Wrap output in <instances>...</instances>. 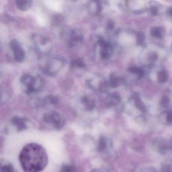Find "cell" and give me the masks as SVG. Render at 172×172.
<instances>
[{"instance_id": "1", "label": "cell", "mask_w": 172, "mask_h": 172, "mask_svg": "<svg viewBox=\"0 0 172 172\" xmlns=\"http://www.w3.org/2000/svg\"><path fill=\"white\" fill-rule=\"evenodd\" d=\"M20 161L26 172H38L46 166L47 157L42 147L36 144H30L21 151Z\"/></svg>"}, {"instance_id": "2", "label": "cell", "mask_w": 172, "mask_h": 172, "mask_svg": "<svg viewBox=\"0 0 172 172\" xmlns=\"http://www.w3.org/2000/svg\"><path fill=\"white\" fill-rule=\"evenodd\" d=\"M65 64V60L57 56H44L40 61L39 66L41 71L49 76L57 74Z\"/></svg>"}, {"instance_id": "3", "label": "cell", "mask_w": 172, "mask_h": 172, "mask_svg": "<svg viewBox=\"0 0 172 172\" xmlns=\"http://www.w3.org/2000/svg\"><path fill=\"white\" fill-rule=\"evenodd\" d=\"M32 39L36 52L43 56L47 55L52 47L49 38L41 34H35L33 36Z\"/></svg>"}, {"instance_id": "4", "label": "cell", "mask_w": 172, "mask_h": 172, "mask_svg": "<svg viewBox=\"0 0 172 172\" xmlns=\"http://www.w3.org/2000/svg\"><path fill=\"white\" fill-rule=\"evenodd\" d=\"M43 119L44 122L52 125L56 129H61L66 124L65 118L59 112L56 111H52L44 114Z\"/></svg>"}, {"instance_id": "5", "label": "cell", "mask_w": 172, "mask_h": 172, "mask_svg": "<svg viewBox=\"0 0 172 172\" xmlns=\"http://www.w3.org/2000/svg\"><path fill=\"white\" fill-rule=\"evenodd\" d=\"M87 84L93 90L101 93L107 92L109 86V83L102 77L98 75L94 76L87 81Z\"/></svg>"}, {"instance_id": "6", "label": "cell", "mask_w": 172, "mask_h": 172, "mask_svg": "<svg viewBox=\"0 0 172 172\" xmlns=\"http://www.w3.org/2000/svg\"><path fill=\"white\" fill-rule=\"evenodd\" d=\"M83 41V35L80 29H72L69 32L67 43L71 48L76 49L82 44Z\"/></svg>"}, {"instance_id": "7", "label": "cell", "mask_w": 172, "mask_h": 172, "mask_svg": "<svg viewBox=\"0 0 172 172\" xmlns=\"http://www.w3.org/2000/svg\"><path fill=\"white\" fill-rule=\"evenodd\" d=\"M97 46L99 48V55L102 60H107L111 57L112 54V48L108 41L103 38H99L97 41Z\"/></svg>"}, {"instance_id": "8", "label": "cell", "mask_w": 172, "mask_h": 172, "mask_svg": "<svg viewBox=\"0 0 172 172\" xmlns=\"http://www.w3.org/2000/svg\"><path fill=\"white\" fill-rule=\"evenodd\" d=\"M9 46L13 52L14 60L17 62L23 61L25 58V54L18 41L16 39H12L9 43Z\"/></svg>"}, {"instance_id": "9", "label": "cell", "mask_w": 172, "mask_h": 172, "mask_svg": "<svg viewBox=\"0 0 172 172\" xmlns=\"http://www.w3.org/2000/svg\"><path fill=\"white\" fill-rule=\"evenodd\" d=\"M43 86V80L39 76H35L34 82L30 87L24 90L26 94H33L39 92Z\"/></svg>"}, {"instance_id": "10", "label": "cell", "mask_w": 172, "mask_h": 172, "mask_svg": "<svg viewBox=\"0 0 172 172\" xmlns=\"http://www.w3.org/2000/svg\"><path fill=\"white\" fill-rule=\"evenodd\" d=\"M89 12L92 15H97L102 11V4L99 1H90L87 4Z\"/></svg>"}, {"instance_id": "11", "label": "cell", "mask_w": 172, "mask_h": 172, "mask_svg": "<svg viewBox=\"0 0 172 172\" xmlns=\"http://www.w3.org/2000/svg\"><path fill=\"white\" fill-rule=\"evenodd\" d=\"M28 120L25 118H21L18 116H15L12 118L11 123L16 127L17 130L20 131L27 128Z\"/></svg>"}, {"instance_id": "12", "label": "cell", "mask_w": 172, "mask_h": 172, "mask_svg": "<svg viewBox=\"0 0 172 172\" xmlns=\"http://www.w3.org/2000/svg\"><path fill=\"white\" fill-rule=\"evenodd\" d=\"M81 104H82L84 109L87 111L93 110L95 107V102L92 97L85 95L82 97L80 99Z\"/></svg>"}, {"instance_id": "13", "label": "cell", "mask_w": 172, "mask_h": 172, "mask_svg": "<svg viewBox=\"0 0 172 172\" xmlns=\"http://www.w3.org/2000/svg\"><path fill=\"white\" fill-rule=\"evenodd\" d=\"M155 145L157 147L158 151L162 153H167L172 148V143L167 140H157L155 142Z\"/></svg>"}, {"instance_id": "14", "label": "cell", "mask_w": 172, "mask_h": 172, "mask_svg": "<svg viewBox=\"0 0 172 172\" xmlns=\"http://www.w3.org/2000/svg\"><path fill=\"white\" fill-rule=\"evenodd\" d=\"M121 98L117 94H110L106 99L105 105L107 107H112L119 104Z\"/></svg>"}, {"instance_id": "15", "label": "cell", "mask_w": 172, "mask_h": 172, "mask_svg": "<svg viewBox=\"0 0 172 172\" xmlns=\"http://www.w3.org/2000/svg\"><path fill=\"white\" fill-rule=\"evenodd\" d=\"M123 81L122 78L118 76L116 74L112 73L110 76L109 84L112 88H116L123 83Z\"/></svg>"}, {"instance_id": "16", "label": "cell", "mask_w": 172, "mask_h": 172, "mask_svg": "<svg viewBox=\"0 0 172 172\" xmlns=\"http://www.w3.org/2000/svg\"><path fill=\"white\" fill-rule=\"evenodd\" d=\"M35 77L29 74H24L20 78V82L23 85L25 86L26 89L30 87L34 81Z\"/></svg>"}, {"instance_id": "17", "label": "cell", "mask_w": 172, "mask_h": 172, "mask_svg": "<svg viewBox=\"0 0 172 172\" xmlns=\"http://www.w3.org/2000/svg\"><path fill=\"white\" fill-rule=\"evenodd\" d=\"M32 2L29 0H17L15 1L17 8L21 11H26L30 8Z\"/></svg>"}, {"instance_id": "18", "label": "cell", "mask_w": 172, "mask_h": 172, "mask_svg": "<svg viewBox=\"0 0 172 172\" xmlns=\"http://www.w3.org/2000/svg\"><path fill=\"white\" fill-rule=\"evenodd\" d=\"M109 140L105 137H102L99 138L98 145L97 150L99 152H104L107 150L109 147Z\"/></svg>"}, {"instance_id": "19", "label": "cell", "mask_w": 172, "mask_h": 172, "mask_svg": "<svg viewBox=\"0 0 172 172\" xmlns=\"http://www.w3.org/2000/svg\"><path fill=\"white\" fill-rule=\"evenodd\" d=\"M151 36L154 38H162L164 37L165 31L164 29L159 27H153L150 30Z\"/></svg>"}, {"instance_id": "20", "label": "cell", "mask_w": 172, "mask_h": 172, "mask_svg": "<svg viewBox=\"0 0 172 172\" xmlns=\"http://www.w3.org/2000/svg\"><path fill=\"white\" fill-rule=\"evenodd\" d=\"M44 99V105H57L59 102V99L57 96L53 94H49V96H46Z\"/></svg>"}, {"instance_id": "21", "label": "cell", "mask_w": 172, "mask_h": 172, "mask_svg": "<svg viewBox=\"0 0 172 172\" xmlns=\"http://www.w3.org/2000/svg\"><path fill=\"white\" fill-rule=\"evenodd\" d=\"M71 66L72 68H84L86 65L81 58H76L72 61Z\"/></svg>"}, {"instance_id": "22", "label": "cell", "mask_w": 172, "mask_h": 172, "mask_svg": "<svg viewBox=\"0 0 172 172\" xmlns=\"http://www.w3.org/2000/svg\"><path fill=\"white\" fill-rule=\"evenodd\" d=\"M29 104L31 107L33 108H38L44 105V99L38 97H33L29 101Z\"/></svg>"}, {"instance_id": "23", "label": "cell", "mask_w": 172, "mask_h": 172, "mask_svg": "<svg viewBox=\"0 0 172 172\" xmlns=\"http://www.w3.org/2000/svg\"><path fill=\"white\" fill-rule=\"evenodd\" d=\"M134 104L135 106H136L140 111H142L143 112H144L145 111H146V108H145L144 105L140 97H135Z\"/></svg>"}, {"instance_id": "24", "label": "cell", "mask_w": 172, "mask_h": 172, "mask_svg": "<svg viewBox=\"0 0 172 172\" xmlns=\"http://www.w3.org/2000/svg\"><path fill=\"white\" fill-rule=\"evenodd\" d=\"M128 71L131 73L136 74L139 77H142L144 75V72L142 69L135 66H132L128 69Z\"/></svg>"}, {"instance_id": "25", "label": "cell", "mask_w": 172, "mask_h": 172, "mask_svg": "<svg viewBox=\"0 0 172 172\" xmlns=\"http://www.w3.org/2000/svg\"><path fill=\"white\" fill-rule=\"evenodd\" d=\"M1 104L3 105L8 101L9 97H10V95L7 90L4 89H2V88H1Z\"/></svg>"}, {"instance_id": "26", "label": "cell", "mask_w": 172, "mask_h": 172, "mask_svg": "<svg viewBox=\"0 0 172 172\" xmlns=\"http://www.w3.org/2000/svg\"><path fill=\"white\" fill-rule=\"evenodd\" d=\"M167 79H168V74L165 71H162L158 73L157 80L159 82L161 83L165 82L167 81Z\"/></svg>"}, {"instance_id": "27", "label": "cell", "mask_w": 172, "mask_h": 172, "mask_svg": "<svg viewBox=\"0 0 172 172\" xmlns=\"http://www.w3.org/2000/svg\"><path fill=\"white\" fill-rule=\"evenodd\" d=\"M61 172H75V167L73 165H64L62 167Z\"/></svg>"}, {"instance_id": "28", "label": "cell", "mask_w": 172, "mask_h": 172, "mask_svg": "<svg viewBox=\"0 0 172 172\" xmlns=\"http://www.w3.org/2000/svg\"><path fill=\"white\" fill-rule=\"evenodd\" d=\"M1 172H14V168L11 164H6L1 167Z\"/></svg>"}, {"instance_id": "29", "label": "cell", "mask_w": 172, "mask_h": 172, "mask_svg": "<svg viewBox=\"0 0 172 172\" xmlns=\"http://www.w3.org/2000/svg\"><path fill=\"white\" fill-rule=\"evenodd\" d=\"M137 42L138 44H143V42L144 41L145 35L142 32H138L137 34Z\"/></svg>"}, {"instance_id": "30", "label": "cell", "mask_w": 172, "mask_h": 172, "mask_svg": "<svg viewBox=\"0 0 172 172\" xmlns=\"http://www.w3.org/2000/svg\"><path fill=\"white\" fill-rule=\"evenodd\" d=\"M170 102V99L167 96H165L160 100V104L162 107H167L169 106Z\"/></svg>"}, {"instance_id": "31", "label": "cell", "mask_w": 172, "mask_h": 172, "mask_svg": "<svg viewBox=\"0 0 172 172\" xmlns=\"http://www.w3.org/2000/svg\"><path fill=\"white\" fill-rule=\"evenodd\" d=\"M161 172H172V165L170 164H165L162 167Z\"/></svg>"}, {"instance_id": "32", "label": "cell", "mask_w": 172, "mask_h": 172, "mask_svg": "<svg viewBox=\"0 0 172 172\" xmlns=\"http://www.w3.org/2000/svg\"><path fill=\"white\" fill-rule=\"evenodd\" d=\"M157 58H158V55H157V53H151L148 56V60L151 63H153L157 61Z\"/></svg>"}, {"instance_id": "33", "label": "cell", "mask_w": 172, "mask_h": 172, "mask_svg": "<svg viewBox=\"0 0 172 172\" xmlns=\"http://www.w3.org/2000/svg\"><path fill=\"white\" fill-rule=\"evenodd\" d=\"M115 26L114 22L113 21L110 20L107 23V28L109 30H112L113 29Z\"/></svg>"}, {"instance_id": "34", "label": "cell", "mask_w": 172, "mask_h": 172, "mask_svg": "<svg viewBox=\"0 0 172 172\" xmlns=\"http://www.w3.org/2000/svg\"><path fill=\"white\" fill-rule=\"evenodd\" d=\"M166 119H167L168 123L170 124H172V112H170L168 113Z\"/></svg>"}, {"instance_id": "35", "label": "cell", "mask_w": 172, "mask_h": 172, "mask_svg": "<svg viewBox=\"0 0 172 172\" xmlns=\"http://www.w3.org/2000/svg\"><path fill=\"white\" fill-rule=\"evenodd\" d=\"M150 11H151V13L152 14L154 15H156L157 13H158V10L157 8L155 7H152L150 9Z\"/></svg>"}, {"instance_id": "36", "label": "cell", "mask_w": 172, "mask_h": 172, "mask_svg": "<svg viewBox=\"0 0 172 172\" xmlns=\"http://www.w3.org/2000/svg\"><path fill=\"white\" fill-rule=\"evenodd\" d=\"M169 14H170V15L172 16V8L170 10Z\"/></svg>"}, {"instance_id": "37", "label": "cell", "mask_w": 172, "mask_h": 172, "mask_svg": "<svg viewBox=\"0 0 172 172\" xmlns=\"http://www.w3.org/2000/svg\"><path fill=\"white\" fill-rule=\"evenodd\" d=\"M94 172H102V171H94Z\"/></svg>"}]
</instances>
